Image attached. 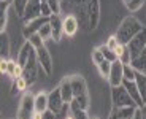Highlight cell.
Here are the masks:
<instances>
[{
  "mask_svg": "<svg viewBox=\"0 0 146 119\" xmlns=\"http://www.w3.org/2000/svg\"><path fill=\"white\" fill-rule=\"evenodd\" d=\"M73 15L80 21V29L89 33L97 29L100 22V0H91L84 7L73 11Z\"/></svg>",
  "mask_w": 146,
  "mask_h": 119,
  "instance_id": "1",
  "label": "cell"
},
{
  "mask_svg": "<svg viewBox=\"0 0 146 119\" xmlns=\"http://www.w3.org/2000/svg\"><path fill=\"white\" fill-rule=\"evenodd\" d=\"M143 29H145L143 24L135 18V16H127V18L122 19V22H121L119 27H117L116 37H117V40H119V43L127 45L129 41H130L138 32H141Z\"/></svg>",
  "mask_w": 146,
  "mask_h": 119,
  "instance_id": "2",
  "label": "cell"
},
{
  "mask_svg": "<svg viewBox=\"0 0 146 119\" xmlns=\"http://www.w3.org/2000/svg\"><path fill=\"white\" fill-rule=\"evenodd\" d=\"M111 102H113V106H137L133 98L122 84L111 87Z\"/></svg>",
  "mask_w": 146,
  "mask_h": 119,
  "instance_id": "3",
  "label": "cell"
},
{
  "mask_svg": "<svg viewBox=\"0 0 146 119\" xmlns=\"http://www.w3.org/2000/svg\"><path fill=\"white\" fill-rule=\"evenodd\" d=\"M33 114H35V95L27 92L22 95L21 102H19L18 119H32Z\"/></svg>",
  "mask_w": 146,
  "mask_h": 119,
  "instance_id": "4",
  "label": "cell"
},
{
  "mask_svg": "<svg viewBox=\"0 0 146 119\" xmlns=\"http://www.w3.org/2000/svg\"><path fill=\"white\" fill-rule=\"evenodd\" d=\"M40 64H38V59H36V51H33L32 56H30L27 65L22 68V76L26 78V81L29 83V86H32L38 79V72H40Z\"/></svg>",
  "mask_w": 146,
  "mask_h": 119,
  "instance_id": "5",
  "label": "cell"
},
{
  "mask_svg": "<svg viewBox=\"0 0 146 119\" xmlns=\"http://www.w3.org/2000/svg\"><path fill=\"white\" fill-rule=\"evenodd\" d=\"M36 59H38V64H40V68L44 75H51L52 73V57L49 54V51L48 48L44 46H40L36 48Z\"/></svg>",
  "mask_w": 146,
  "mask_h": 119,
  "instance_id": "6",
  "label": "cell"
},
{
  "mask_svg": "<svg viewBox=\"0 0 146 119\" xmlns=\"http://www.w3.org/2000/svg\"><path fill=\"white\" fill-rule=\"evenodd\" d=\"M129 49H130V54H132V59L140 56L143 51L146 49V29H143L141 32H138L133 38L127 43Z\"/></svg>",
  "mask_w": 146,
  "mask_h": 119,
  "instance_id": "7",
  "label": "cell"
},
{
  "mask_svg": "<svg viewBox=\"0 0 146 119\" xmlns=\"http://www.w3.org/2000/svg\"><path fill=\"white\" fill-rule=\"evenodd\" d=\"M124 81V64L121 60H114L111 64V72H110L108 76V83L111 87H116L121 86Z\"/></svg>",
  "mask_w": 146,
  "mask_h": 119,
  "instance_id": "8",
  "label": "cell"
},
{
  "mask_svg": "<svg viewBox=\"0 0 146 119\" xmlns=\"http://www.w3.org/2000/svg\"><path fill=\"white\" fill-rule=\"evenodd\" d=\"M64 103H65V100H64L62 92H60V87L59 86L56 87V89H52L51 92L48 94V108L51 110V111H54L56 114L60 113Z\"/></svg>",
  "mask_w": 146,
  "mask_h": 119,
  "instance_id": "9",
  "label": "cell"
},
{
  "mask_svg": "<svg viewBox=\"0 0 146 119\" xmlns=\"http://www.w3.org/2000/svg\"><path fill=\"white\" fill-rule=\"evenodd\" d=\"M46 22H49V18H44V16L32 19V21H29V22H24V27H22V35H24V38H29L30 35L36 33Z\"/></svg>",
  "mask_w": 146,
  "mask_h": 119,
  "instance_id": "10",
  "label": "cell"
},
{
  "mask_svg": "<svg viewBox=\"0 0 146 119\" xmlns=\"http://www.w3.org/2000/svg\"><path fill=\"white\" fill-rule=\"evenodd\" d=\"M41 16V2L40 0H29L26 10H24V16H22V21L29 22L32 19H36Z\"/></svg>",
  "mask_w": 146,
  "mask_h": 119,
  "instance_id": "11",
  "label": "cell"
},
{
  "mask_svg": "<svg viewBox=\"0 0 146 119\" xmlns=\"http://www.w3.org/2000/svg\"><path fill=\"white\" fill-rule=\"evenodd\" d=\"M62 24H64V35L68 37V38L75 37L76 32L80 30V21L75 15H68L67 18H64Z\"/></svg>",
  "mask_w": 146,
  "mask_h": 119,
  "instance_id": "12",
  "label": "cell"
},
{
  "mask_svg": "<svg viewBox=\"0 0 146 119\" xmlns=\"http://www.w3.org/2000/svg\"><path fill=\"white\" fill-rule=\"evenodd\" d=\"M138 106H113L108 119H132Z\"/></svg>",
  "mask_w": 146,
  "mask_h": 119,
  "instance_id": "13",
  "label": "cell"
},
{
  "mask_svg": "<svg viewBox=\"0 0 146 119\" xmlns=\"http://www.w3.org/2000/svg\"><path fill=\"white\" fill-rule=\"evenodd\" d=\"M122 86L127 89V92L130 94V97L133 98V102H135L137 106H138V108H143L145 102H143V97H141V94H140V90H138V87H137L135 81H127V79H124V81H122Z\"/></svg>",
  "mask_w": 146,
  "mask_h": 119,
  "instance_id": "14",
  "label": "cell"
},
{
  "mask_svg": "<svg viewBox=\"0 0 146 119\" xmlns=\"http://www.w3.org/2000/svg\"><path fill=\"white\" fill-rule=\"evenodd\" d=\"M49 24H51V29H52V40L54 41H60L64 35V24H62V19L59 15H52L49 18Z\"/></svg>",
  "mask_w": 146,
  "mask_h": 119,
  "instance_id": "15",
  "label": "cell"
},
{
  "mask_svg": "<svg viewBox=\"0 0 146 119\" xmlns=\"http://www.w3.org/2000/svg\"><path fill=\"white\" fill-rule=\"evenodd\" d=\"M33 51H35V48L32 46L30 41H26V43L22 45L21 51H19V54H18V64L21 65L22 68L27 65V62H29V59H30V56H32Z\"/></svg>",
  "mask_w": 146,
  "mask_h": 119,
  "instance_id": "16",
  "label": "cell"
},
{
  "mask_svg": "<svg viewBox=\"0 0 146 119\" xmlns=\"http://www.w3.org/2000/svg\"><path fill=\"white\" fill-rule=\"evenodd\" d=\"M60 87V92H62V97L67 103H72L73 100V87H72V81H70V76L68 78H64L59 84Z\"/></svg>",
  "mask_w": 146,
  "mask_h": 119,
  "instance_id": "17",
  "label": "cell"
},
{
  "mask_svg": "<svg viewBox=\"0 0 146 119\" xmlns=\"http://www.w3.org/2000/svg\"><path fill=\"white\" fill-rule=\"evenodd\" d=\"M114 53H116V56H117V60H121L124 65H130V62H132V54H130V49H129L127 45H122V43H121Z\"/></svg>",
  "mask_w": 146,
  "mask_h": 119,
  "instance_id": "18",
  "label": "cell"
},
{
  "mask_svg": "<svg viewBox=\"0 0 146 119\" xmlns=\"http://www.w3.org/2000/svg\"><path fill=\"white\" fill-rule=\"evenodd\" d=\"M10 37L7 35V32H0V57L2 59H10Z\"/></svg>",
  "mask_w": 146,
  "mask_h": 119,
  "instance_id": "19",
  "label": "cell"
},
{
  "mask_svg": "<svg viewBox=\"0 0 146 119\" xmlns=\"http://www.w3.org/2000/svg\"><path fill=\"white\" fill-rule=\"evenodd\" d=\"M130 65L135 68V72L138 73H143V75H146V49L143 51L140 56H137V57L132 59Z\"/></svg>",
  "mask_w": 146,
  "mask_h": 119,
  "instance_id": "20",
  "label": "cell"
},
{
  "mask_svg": "<svg viewBox=\"0 0 146 119\" xmlns=\"http://www.w3.org/2000/svg\"><path fill=\"white\" fill-rule=\"evenodd\" d=\"M27 87H29V83H27L26 78L21 75V76H18V78L13 79V84H11V92H10V94H11V95H16V94H19V92H24Z\"/></svg>",
  "mask_w": 146,
  "mask_h": 119,
  "instance_id": "21",
  "label": "cell"
},
{
  "mask_svg": "<svg viewBox=\"0 0 146 119\" xmlns=\"http://www.w3.org/2000/svg\"><path fill=\"white\" fill-rule=\"evenodd\" d=\"M48 110V94L43 90L35 95V111L36 113H44Z\"/></svg>",
  "mask_w": 146,
  "mask_h": 119,
  "instance_id": "22",
  "label": "cell"
},
{
  "mask_svg": "<svg viewBox=\"0 0 146 119\" xmlns=\"http://www.w3.org/2000/svg\"><path fill=\"white\" fill-rule=\"evenodd\" d=\"M7 75L10 78H18V76L22 75V67L18 64V60H8V70H7Z\"/></svg>",
  "mask_w": 146,
  "mask_h": 119,
  "instance_id": "23",
  "label": "cell"
},
{
  "mask_svg": "<svg viewBox=\"0 0 146 119\" xmlns=\"http://www.w3.org/2000/svg\"><path fill=\"white\" fill-rule=\"evenodd\" d=\"M135 83H137V87H138L140 94H141V97H143V102H145V105H146V75L137 72Z\"/></svg>",
  "mask_w": 146,
  "mask_h": 119,
  "instance_id": "24",
  "label": "cell"
},
{
  "mask_svg": "<svg viewBox=\"0 0 146 119\" xmlns=\"http://www.w3.org/2000/svg\"><path fill=\"white\" fill-rule=\"evenodd\" d=\"M111 64H113V62H110V60H106V59H105L102 64L97 65L99 73L103 76V78H108V76H110V72H111Z\"/></svg>",
  "mask_w": 146,
  "mask_h": 119,
  "instance_id": "25",
  "label": "cell"
},
{
  "mask_svg": "<svg viewBox=\"0 0 146 119\" xmlns=\"http://www.w3.org/2000/svg\"><path fill=\"white\" fill-rule=\"evenodd\" d=\"M27 3H29V0H13V7H15L16 13H18L19 16H24V10H26Z\"/></svg>",
  "mask_w": 146,
  "mask_h": 119,
  "instance_id": "26",
  "label": "cell"
},
{
  "mask_svg": "<svg viewBox=\"0 0 146 119\" xmlns=\"http://www.w3.org/2000/svg\"><path fill=\"white\" fill-rule=\"evenodd\" d=\"M38 33H40V37L46 41V40H49V38H52V29H51V24L49 22H46V24L41 27L40 30H38Z\"/></svg>",
  "mask_w": 146,
  "mask_h": 119,
  "instance_id": "27",
  "label": "cell"
},
{
  "mask_svg": "<svg viewBox=\"0 0 146 119\" xmlns=\"http://www.w3.org/2000/svg\"><path fill=\"white\" fill-rule=\"evenodd\" d=\"M100 49H102V53H103V56H105V59L106 60H110V62H114V60H117V56H116V53H114L113 49H110L106 45H103V46H100Z\"/></svg>",
  "mask_w": 146,
  "mask_h": 119,
  "instance_id": "28",
  "label": "cell"
},
{
  "mask_svg": "<svg viewBox=\"0 0 146 119\" xmlns=\"http://www.w3.org/2000/svg\"><path fill=\"white\" fill-rule=\"evenodd\" d=\"M27 41H30V43H32V46L35 48V49H36V48H40V46H43V45H44V40L40 37V33H38V32H36V33H33V35H30L29 38H27Z\"/></svg>",
  "mask_w": 146,
  "mask_h": 119,
  "instance_id": "29",
  "label": "cell"
},
{
  "mask_svg": "<svg viewBox=\"0 0 146 119\" xmlns=\"http://www.w3.org/2000/svg\"><path fill=\"white\" fill-rule=\"evenodd\" d=\"M103 60H105V56H103L102 49H100V48H94V49H92V62H94L95 65H99V64H102Z\"/></svg>",
  "mask_w": 146,
  "mask_h": 119,
  "instance_id": "30",
  "label": "cell"
},
{
  "mask_svg": "<svg viewBox=\"0 0 146 119\" xmlns=\"http://www.w3.org/2000/svg\"><path fill=\"white\" fill-rule=\"evenodd\" d=\"M145 3H146V0H130V2H129V3L125 5V7H127V10H129V11L135 13V11H138Z\"/></svg>",
  "mask_w": 146,
  "mask_h": 119,
  "instance_id": "31",
  "label": "cell"
},
{
  "mask_svg": "<svg viewBox=\"0 0 146 119\" xmlns=\"http://www.w3.org/2000/svg\"><path fill=\"white\" fill-rule=\"evenodd\" d=\"M135 76H137V72L132 65H124V79L127 81H135Z\"/></svg>",
  "mask_w": 146,
  "mask_h": 119,
  "instance_id": "32",
  "label": "cell"
},
{
  "mask_svg": "<svg viewBox=\"0 0 146 119\" xmlns=\"http://www.w3.org/2000/svg\"><path fill=\"white\" fill-rule=\"evenodd\" d=\"M72 114L75 119H91L89 114L86 113V110H81V108H76V110H72Z\"/></svg>",
  "mask_w": 146,
  "mask_h": 119,
  "instance_id": "33",
  "label": "cell"
},
{
  "mask_svg": "<svg viewBox=\"0 0 146 119\" xmlns=\"http://www.w3.org/2000/svg\"><path fill=\"white\" fill-rule=\"evenodd\" d=\"M106 46H108L110 48V49H113V51H116L117 49V46H119V40H117V37L116 35H111V37H110V38H108V41H106Z\"/></svg>",
  "mask_w": 146,
  "mask_h": 119,
  "instance_id": "34",
  "label": "cell"
},
{
  "mask_svg": "<svg viewBox=\"0 0 146 119\" xmlns=\"http://www.w3.org/2000/svg\"><path fill=\"white\" fill-rule=\"evenodd\" d=\"M46 2H48V5L51 7L54 15H59V13H60V2H62V0H46Z\"/></svg>",
  "mask_w": 146,
  "mask_h": 119,
  "instance_id": "35",
  "label": "cell"
},
{
  "mask_svg": "<svg viewBox=\"0 0 146 119\" xmlns=\"http://www.w3.org/2000/svg\"><path fill=\"white\" fill-rule=\"evenodd\" d=\"M54 15L51 10V7L48 5V2H41V16H44V18H51V16Z\"/></svg>",
  "mask_w": 146,
  "mask_h": 119,
  "instance_id": "36",
  "label": "cell"
},
{
  "mask_svg": "<svg viewBox=\"0 0 146 119\" xmlns=\"http://www.w3.org/2000/svg\"><path fill=\"white\" fill-rule=\"evenodd\" d=\"M8 60H10V59H2V57H0V72H2V75H7Z\"/></svg>",
  "mask_w": 146,
  "mask_h": 119,
  "instance_id": "37",
  "label": "cell"
},
{
  "mask_svg": "<svg viewBox=\"0 0 146 119\" xmlns=\"http://www.w3.org/2000/svg\"><path fill=\"white\" fill-rule=\"evenodd\" d=\"M132 119H143V113H141V108H137V110H135V114L132 116Z\"/></svg>",
  "mask_w": 146,
  "mask_h": 119,
  "instance_id": "38",
  "label": "cell"
},
{
  "mask_svg": "<svg viewBox=\"0 0 146 119\" xmlns=\"http://www.w3.org/2000/svg\"><path fill=\"white\" fill-rule=\"evenodd\" d=\"M32 119H43V113H36L35 111V114L32 116Z\"/></svg>",
  "mask_w": 146,
  "mask_h": 119,
  "instance_id": "39",
  "label": "cell"
},
{
  "mask_svg": "<svg viewBox=\"0 0 146 119\" xmlns=\"http://www.w3.org/2000/svg\"><path fill=\"white\" fill-rule=\"evenodd\" d=\"M141 113H143V119H146V105H143V108H141Z\"/></svg>",
  "mask_w": 146,
  "mask_h": 119,
  "instance_id": "40",
  "label": "cell"
},
{
  "mask_svg": "<svg viewBox=\"0 0 146 119\" xmlns=\"http://www.w3.org/2000/svg\"><path fill=\"white\" fill-rule=\"evenodd\" d=\"M0 2H10V3H13V0H0Z\"/></svg>",
  "mask_w": 146,
  "mask_h": 119,
  "instance_id": "41",
  "label": "cell"
},
{
  "mask_svg": "<svg viewBox=\"0 0 146 119\" xmlns=\"http://www.w3.org/2000/svg\"><path fill=\"white\" fill-rule=\"evenodd\" d=\"M122 2H124V3H125V5H127V3H129V2H130V0H122Z\"/></svg>",
  "mask_w": 146,
  "mask_h": 119,
  "instance_id": "42",
  "label": "cell"
},
{
  "mask_svg": "<svg viewBox=\"0 0 146 119\" xmlns=\"http://www.w3.org/2000/svg\"><path fill=\"white\" fill-rule=\"evenodd\" d=\"M40 2H46V0H40Z\"/></svg>",
  "mask_w": 146,
  "mask_h": 119,
  "instance_id": "43",
  "label": "cell"
}]
</instances>
